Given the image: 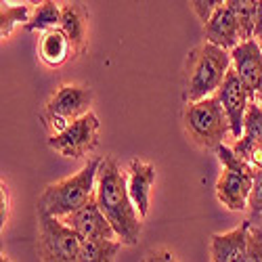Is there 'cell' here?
Here are the masks:
<instances>
[{
	"label": "cell",
	"mask_w": 262,
	"mask_h": 262,
	"mask_svg": "<svg viewBox=\"0 0 262 262\" xmlns=\"http://www.w3.org/2000/svg\"><path fill=\"white\" fill-rule=\"evenodd\" d=\"M97 204L122 246H137L141 237V214L130 200L128 179L114 158H105L97 174Z\"/></svg>",
	"instance_id": "6da1fadb"
},
{
	"label": "cell",
	"mask_w": 262,
	"mask_h": 262,
	"mask_svg": "<svg viewBox=\"0 0 262 262\" xmlns=\"http://www.w3.org/2000/svg\"><path fill=\"white\" fill-rule=\"evenodd\" d=\"M101 158H95L80 172L49 185L38 200V212H45L53 218L63 221L65 216L78 212L86 206L97 193V174L101 168Z\"/></svg>",
	"instance_id": "7a4b0ae2"
},
{
	"label": "cell",
	"mask_w": 262,
	"mask_h": 262,
	"mask_svg": "<svg viewBox=\"0 0 262 262\" xmlns=\"http://www.w3.org/2000/svg\"><path fill=\"white\" fill-rule=\"evenodd\" d=\"M231 70V53L218 49L214 45H202L193 49L187 59V91L185 99L189 103H198L214 93L221 86Z\"/></svg>",
	"instance_id": "3957f363"
},
{
	"label": "cell",
	"mask_w": 262,
	"mask_h": 262,
	"mask_svg": "<svg viewBox=\"0 0 262 262\" xmlns=\"http://www.w3.org/2000/svg\"><path fill=\"white\" fill-rule=\"evenodd\" d=\"M216 156L221 160V164L225 166V172L221 174V179L216 183L218 202L233 212H242L248 208V202H250L256 168L250 166L248 162H244L227 145L218 147Z\"/></svg>",
	"instance_id": "277c9868"
},
{
	"label": "cell",
	"mask_w": 262,
	"mask_h": 262,
	"mask_svg": "<svg viewBox=\"0 0 262 262\" xmlns=\"http://www.w3.org/2000/svg\"><path fill=\"white\" fill-rule=\"evenodd\" d=\"M185 128L193 143L204 149H218L223 145L225 137L231 133L227 114L221 105L218 95L208 97L198 103H189L185 109Z\"/></svg>",
	"instance_id": "5b68a950"
},
{
	"label": "cell",
	"mask_w": 262,
	"mask_h": 262,
	"mask_svg": "<svg viewBox=\"0 0 262 262\" xmlns=\"http://www.w3.org/2000/svg\"><path fill=\"white\" fill-rule=\"evenodd\" d=\"M82 239L59 218L38 212V254L42 262H78Z\"/></svg>",
	"instance_id": "8992f818"
},
{
	"label": "cell",
	"mask_w": 262,
	"mask_h": 262,
	"mask_svg": "<svg viewBox=\"0 0 262 262\" xmlns=\"http://www.w3.org/2000/svg\"><path fill=\"white\" fill-rule=\"evenodd\" d=\"M99 145V118L91 112L49 139V147L65 158H84Z\"/></svg>",
	"instance_id": "52a82bcc"
},
{
	"label": "cell",
	"mask_w": 262,
	"mask_h": 262,
	"mask_svg": "<svg viewBox=\"0 0 262 262\" xmlns=\"http://www.w3.org/2000/svg\"><path fill=\"white\" fill-rule=\"evenodd\" d=\"M91 103H93L91 89L78 86V84H65L53 95L47 112H49V118L53 120V124H59V133H63L72 122L80 120L86 114H91L89 112Z\"/></svg>",
	"instance_id": "ba28073f"
},
{
	"label": "cell",
	"mask_w": 262,
	"mask_h": 262,
	"mask_svg": "<svg viewBox=\"0 0 262 262\" xmlns=\"http://www.w3.org/2000/svg\"><path fill=\"white\" fill-rule=\"evenodd\" d=\"M216 95H218V99H221V105H223L225 114H227V120H229V126H231V135L239 141L244 137L248 107L256 99L248 93L246 84L239 80V76L233 68L229 70V74H227V78L221 86V91H218Z\"/></svg>",
	"instance_id": "9c48e42d"
},
{
	"label": "cell",
	"mask_w": 262,
	"mask_h": 262,
	"mask_svg": "<svg viewBox=\"0 0 262 262\" xmlns=\"http://www.w3.org/2000/svg\"><path fill=\"white\" fill-rule=\"evenodd\" d=\"M61 223L68 225L72 231H76L84 242H99V239L118 242V235H116L114 227L109 225V221L105 218V214L101 212V208L97 204V193L89 204L82 206L78 212L65 216Z\"/></svg>",
	"instance_id": "30bf717a"
},
{
	"label": "cell",
	"mask_w": 262,
	"mask_h": 262,
	"mask_svg": "<svg viewBox=\"0 0 262 262\" xmlns=\"http://www.w3.org/2000/svg\"><path fill=\"white\" fill-rule=\"evenodd\" d=\"M231 63L239 80L246 84L248 93L256 99L262 86V49L258 40H246L231 51Z\"/></svg>",
	"instance_id": "8fae6325"
},
{
	"label": "cell",
	"mask_w": 262,
	"mask_h": 262,
	"mask_svg": "<svg viewBox=\"0 0 262 262\" xmlns=\"http://www.w3.org/2000/svg\"><path fill=\"white\" fill-rule=\"evenodd\" d=\"M252 223L246 221L229 233H216L210 239L212 262H244L248 256V239Z\"/></svg>",
	"instance_id": "7c38bea8"
},
{
	"label": "cell",
	"mask_w": 262,
	"mask_h": 262,
	"mask_svg": "<svg viewBox=\"0 0 262 262\" xmlns=\"http://www.w3.org/2000/svg\"><path fill=\"white\" fill-rule=\"evenodd\" d=\"M204 32L208 45H214L223 51H233L235 47L242 45V32H239V26L227 3L216 9L212 19L204 26Z\"/></svg>",
	"instance_id": "4fadbf2b"
},
{
	"label": "cell",
	"mask_w": 262,
	"mask_h": 262,
	"mask_svg": "<svg viewBox=\"0 0 262 262\" xmlns=\"http://www.w3.org/2000/svg\"><path fill=\"white\" fill-rule=\"evenodd\" d=\"M154 183H156V166L145 164L141 160H133L128 164V193L141 218H145L149 212V195Z\"/></svg>",
	"instance_id": "5bb4252c"
},
{
	"label": "cell",
	"mask_w": 262,
	"mask_h": 262,
	"mask_svg": "<svg viewBox=\"0 0 262 262\" xmlns=\"http://www.w3.org/2000/svg\"><path fill=\"white\" fill-rule=\"evenodd\" d=\"M59 28L68 36L72 51L80 53L86 42V9L82 5H63Z\"/></svg>",
	"instance_id": "9a60e30c"
},
{
	"label": "cell",
	"mask_w": 262,
	"mask_h": 262,
	"mask_svg": "<svg viewBox=\"0 0 262 262\" xmlns=\"http://www.w3.org/2000/svg\"><path fill=\"white\" fill-rule=\"evenodd\" d=\"M70 51H72V45L61 28L47 32L40 40V59L45 61L49 68H57V65L68 61Z\"/></svg>",
	"instance_id": "2e32d148"
},
{
	"label": "cell",
	"mask_w": 262,
	"mask_h": 262,
	"mask_svg": "<svg viewBox=\"0 0 262 262\" xmlns=\"http://www.w3.org/2000/svg\"><path fill=\"white\" fill-rule=\"evenodd\" d=\"M227 7L231 9L239 32H242V42L254 40L256 30V7L258 0H227Z\"/></svg>",
	"instance_id": "e0dca14e"
},
{
	"label": "cell",
	"mask_w": 262,
	"mask_h": 262,
	"mask_svg": "<svg viewBox=\"0 0 262 262\" xmlns=\"http://www.w3.org/2000/svg\"><path fill=\"white\" fill-rule=\"evenodd\" d=\"M120 248H122V242H107V239L84 242L82 239L78 262H114Z\"/></svg>",
	"instance_id": "ac0fdd59"
},
{
	"label": "cell",
	"mask_w": 262,
	"mask_h": 262,
	"mask_svg": "<svg viewBox=\"0 0 262 262\" xmlns=\"http://www.w3.org/2000/svg\"><path fill=\"white\" fill-rule=\"evenodd\" d=\"M57 26H61V7H57L55 3L47 0V3L38 5V9L34 11L32 19L26 24L28 32H51L57 30Z\"/></svg>",
	"instance_id": "d6986e66"
},
{
	"label": "cell",
	"mask_w": 262,
	"mask_h": 262,
	"mask_svg": "<svg viewBox=\"0 0 262 262\" xmlns=\"http://www.w3.org/2000/svg\"><path fill=\"white\" fill-rule=\"evenodd\" d=\"M30 17V7L28 5H11V3H3V9H0V34L9 36L13 32V28L17 24H28Z\"/></svg>",
	"instance_id": "ffe728a7"
},
{
	"label": "cell",
	"mask_w": 262,
	"mask_h": 262,
	"mask_svg": "<svg viewBox=\"0 0 262 262\" xmlns=\"http://www.w3.org/2000/svg\"><path fill=\"white\" fill-rule=\"evenodd\" d=\"M244 262H262V229L252 227L248 239V256Z\"/></svg>",
	"instance_id": "44dd1931"
},
{
	"label": "cell",
	"mask_w": 262,
	"mask_h": 262,
	"mask_svg": "<svg viewBox=\"0 0 262 262\" xmlns=\"http://www.w3.org/2000/svg\"><path fill=\"white\" fill-rule=\"evenodd\" d=\"M248 208L254 216H262V168L256 170V177H254V185H252V195H250V202Z\"/></svg>",
	"instance_id": "7402d4cb"
},
{
	"label": "cell",
	"mask_w": 262,
	"mask_h": 262,
	"mask_svg": "<svg viewBox=\"0 0 262 262\" xmlns=\"http://www.w3.org/2000/svg\"><path fill=\"white\" fill-rule=\"evenodd\" d=\"M221 5L223 3H218V0H195V3H191L193 13L200 17V21H202L204 26L212 19V15L216 13V9L221 7Z\"/></svg>",
	"instance_id": "603a6c76"
},
{
	"label": "cell",
	"mask_w": 262,
	"mask_h": 262,
	"mask_svg": "<svg viewBox=\"0 0 262 262\" xmlns=\"http://www.w3.org/2000/svg\"><path fill=\"white\" fill-rule=\"evenodd\" d=\"M143 262H179V260H177V256H174L172 252L160 248V250H151V252L145 256Z\"/></svg>",
	"instance_id": "cb8c5ba5"
},
{
	"label": "cell",
	"mask_w": 262,
	"mask_h": 262,
	"mask_svg": "<svg viewBox=\"0 0 262 262\" xmlns=\"http://www.w3.org/2000/svg\"><path fill=\"white\" fill-rule=\"evenodd\" d=\"M7 216H9V189L3 183V212H0V223H3V227L7 223Z\"/></svg>",
	"instance_id": "d4e9b609"
},
{
	"label": "cell",
	"mask_w": 262,
	"mask_h": 262,
	"mask_svg": "<svg viewBox=\"0 0 262 262\" xmlns=\"http://www.w3.org/2000/svg\"><path fill=\"white\" fill-rule=\"evenodd\" d=\"M254 38H262V0H258L256 7V30H254Z\"/></svg>",
	"instance_id": "484cf974"
},
{
	"label": "cell",
	"mask_w": 262,
	"mask_h": 262,
	"mask_svg": "<svg viewBox=\"0 0 262 262\" xmlns=\"http://www.w3.org/2000/svg\"><path fill=\"white\" fill-rule=\"evenodd\" d=\"M256 99H258V103H260V105H262V86H260V91H258V93H256Z\"/></svg>",
	"instance_id": "4316f807"
},
{
	"label": "cell",
	"mask_w": 262,
	"mask_h": 262,
	"mask_svg": "<svg viewBox=\"0 0 262 262\" xmlns=\"http://www.w3.org/2000/svg\"><path fill=\"white\" fill-rule=\"evenodd\" d=\"M0 262H11V260H9L7 256H3V258H0Z\"/></svg>",
	"instance_id": "83f0119b"
},
{
	"label": "cell",
	"mask_w": 262,
	"mask_h": 262,
	"mask_svg": "<svg viewBox=\"0 0 262 262\" xmlns=\"http://www.w3.org/2000/svg\"><path fill=\"white\" fill-rule=\"evenodd\" d=\"M258 45H260V49H262V38H260V40H258Z\"/></svg>",
	"instance_id": "f1b7e54d"
}]
</instances>
